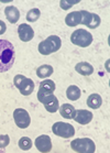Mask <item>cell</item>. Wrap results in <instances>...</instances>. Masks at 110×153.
I'll return each mask as SVG.
<instances>
[{
	"label": "cell",
	"instance_id": "cell-1",
	"mask_svg": "<svg viewBox=\"0 0 110 153\" xmlns=\"http://www.w3.org/2000/svg\"><path fill=\"white\" fill-rule=\"evenodd\" d=\"M16 50L12 43L7 40H0V73L8 72L13 66Z\"/></svg>",
	"mask_w": 110,
	"mask_h": 153
},
{
	"label": "cell",
	"instance_id": "cell-2",
	"mask_svg": "<svg viewBox=\"0 0 110 153\" xmlns=\"http://www.w3.org/2000/svg\"><path fill=\"white\" fill-rule=\"evenodd\" d=\"M61 45H62V41H61L59 36L51 35L39 44V52L41 53L42 55H50L52 53L57 52L61 49Z\"/></svg>",
	"mask_w": 110,
	"mask_h": 153
},
{
	"label": "cell",
	"instance_id": "cell-3",
	"mask_svg": "<svg viewBox=\"0 0 110 153\" xmlns=\"http://www.w3.org/2000/svg\"><path fill=\"white\" fill-rule=\"evenodd\" d=\"M71 42L80 48H87L93 42V35L85 29H78L72 33L71 35Z\"/></svg>",
	"mask_w": 110,
	"mask_h": 153
},
{
	"label": "cell",
	"instance_id": "cell-4",
	"mask_svg": "<svg viewBox=\"0 0 110 153\" xmlns=\"http://www.w3.org/2000/svg\"><path fill=\"white\" fill-rule=\"evenodd\" d=\"M71 148L75 152L79 153H94L96 151V146L91 139L88 138H80L75 139L71 142Z\"/></svg>",
	"mask_w": 110,
	"mask_h": 153
},
{
	"label": "cell",
	"instance_id": "cell-5",
	"mask_svg": "<svg viewBox=\"0 0 110 153\" xmlns=\"http://www.w3.org/2000/svg\"><path fill=\"white\" fill-rule=\"evenodd\" d=\"M52 131L54 134L65 138V139H69L75 134V128L67 122H55L52 127Z\"/></svg>",
	"mask_w": 110,
	"mask_h": 153
},
{
	"label": "cell",
	"instance_id": "cell-6",
	"mask_svg": "<svg viewBox=\"0 0 110 153\" xmlns=\"http://www.w3.org/2000/svg\"><path fill=\"white\" fill-rule=\"evenodd\" d=\"M13 119L16 125L21 129L28 128L31 123V118L29 112L23 108H17L13 111Z\"/></svg>",
	"mask_w": 110,
	"mask_h": 153
},
{
	"label": "cell",
	"instance_id": "cell-7",
	"mask_svg": "<svg viewBox=\"0 0 110 153\" xmlns=\"http://www.w3.org/2000/svg\"><path fill=\"white\" fill-rule=\"evenodd\" d=\"M82 14V25H86L89 29H96L100 25V17L96 13H90L86 10L80 11Z\"/></svg>",
	"mask_w": 110,
	"mask_h": 153
},
{
	"label": "cell",
	"instance_id": "cell-8",
	"mask_svg": "<svg viewBox=\"0 0 110 153\" xmlns=\"http://www.w3.org/2000/svg\"><path fill=\"white\" fill-rule=\"evenodd\" d=\"M35 146L40 152L46 153L52 150V141L51 138L46 134H42L35 139Z\"/></svg>",
	"mask_w": 110,
	"mask_h": 153
},
{
	"label": "cell",
	"instance_id": "cell-9",
	"mask_svg": "<svg viewBox=\"0 0 110 153\" xmlns=\"http://www.w3.org/2000/svg\"><path fill=\"white\" fill-rule=\"evenodd\" d=\"M18 33H19L20 40L23 42L31 41L32 39H33V36H34L33 29L29 25H25V23H22V25H20L18 27Z\"/></svg>",
	"mask_w": 110,
	"mask_h": 153
},
{
	"label": "cell",
	"instance_id": "cell-10",
	"mask_svg": "<svg viewBox=\"0 0 110 153\" xmlns=\"http://www.w3.org/2000/svg\"><path fill=\"white\" fill-rule=\"evenodd\" d=\"M93 112L85 109H80V110H76V114L73 119L79 125H88L93 120Z\"/></svg>",
	"mask_w": 110,
	"mask_h": 153
},
{
	"label": "cell",
	"instance_id": "cell-11",
	"mask_svg": "<svg viewBox=\"0 0 110 153\" xmlns=\"http://www.w3.org/2000/svg\"><path fill=\"white\" fill-rule=\"evenodd\" d=\"M18 89L20 91V93L23 96H29V95L32 94V91H34V82L31 79V78H24L22 82H21L20 86L18 87Z\"/></svg>",
	"mask_w": 110,
	"mask_h": 153
},
{
	"label": "cell",
	"instance_id": "cell-12",
	"mask_svg": "<svg viewBox=\"0 0 110 153\" xmlns=\"http://www.w3.org/2000/svg\"><path fill=\"white\" fill-rule=\"evenodd\" d=\"M4 14H6L7 20L10 23H17L18 20L20 19V11L18 10V8L14 7V6H8V7H6Z\"/></svg>",
	"mask_w": 110,
	"mask_h": 153
},
{
	"label": "cell",
	"instance_id": "cell-13",
	"mask_svg": "<svg viewBox=\"0 0 110 153\" xmlns=\"http://www.w3.org/2000/svg\"><path fill=\"white\" fill-rule=\"evenodd\" d=\"M65 23L68 27H76L82 23V14L80 11H73L65 17Z\"/></svg>",
	"mask_w": 110,
	"mask_h": 153
},
{
	"label": "cell",
	"instance_id": "cell-14",
	"mask_svg": "<svg viewBox=\"0 0 110 153\" xmlns=\"http://www.w3.org/2000/svg\"><path fill=\"white\" fill-rule=\"evenodd\" d=\"M75 70L77 73H79L80 75H84V76H89L94 73L93 65H90L89 63L87 62H80L78 64H76Z\"/></svg>",
	"mask_w": 110,
	"mask_h": 153
},
{
	"label": "cell",
	"instance_id": "cell-15",
	"mask_svg": "<svg viewBox=\"0 0 110 153\" xmlns=\"http://www.w3.org/2000/svg\"><path fill=\"white\" fill-rule=\"evenodd\" d=\"M59 114L63 118L65 119H73L76 114V109L71 104H63L59 108Z\"/></svg>",
	"mask_w": 110,
	"mask_h": 153
},
{
	"label": "cell",
	"instance_id": "cell-16",
	"mask_svg": "<svg viewBox=\"0 0 110 153\" xmlns=\"http://www.w3.org/2000/svg\"><path fill=\"white\" fill-rule=\"evenodd\" d=\"M54 97L55 96L53 95V91H46L44 88H40L38 91V99H39V101L42 102L43 105L50 102Z\"/></svg>",
	"mask_w": 110,
	"mask_h": 153
},
{
	"label": "cell",
	"instance_id": "cell-17",
	"mask_svg": "<svg viewBox=\"0 0 110 153\" xmlns=\"http://www.w3.org/2000/svg\"><path fill=\"white\" fill-rule=\"evenodd\" d=\"M103 104V98L98 94H91L87 98V105L91 109H98Z\"/></svg>",
	"mask_w": 110,
	"mask_h": 153
},
{
	"label": "cell",
	"instance_id": "cell-18",
	"mask_svg": "<svg viewBox=\"0 0 110 153\" xmlns=\"http://www.w3.org/2000/svg\"><path fill=\"white\" fill-rule=\"evenodd\" d=\"M66 97L69 100H77L80 97V89L75 85H71V86L66 89Z\"/></svg>",
	"mask_w": 110,
	"mask_h": 153
},
{
	"label": "cell",
	"instance_id": "cell-19",
	"mask_svg": "<svg viewBox=\"0 0 110 153\" xmlns=\"http://www.w3.org/2000/svg\"><path fill=\"white\" fill-rule=\"evenodd\" d=\"M52 74H53V67H52L51 65H48V64L42 65V66H40L38 70H36V75H38V77H40V78L48 77V76H51Z\"/></svg>",
	"mask_w": 110,
	"mask_h": 153
},
{
	"label": "cell",
	"instance_id": "cell-20",
	"mask_svg": "<svg viewBox=\"0 0 110 153\" xmlns=\"http://www.w3.org/2000/svg\"><path fill=\"white\" fill-rule=\"evenodd\" d=\"M45 109L48 110V112H52V114H54V112L57 111V109L59 108V99L56 97H54L52 99L50 102L44 105Z\"/></svg>",
	"mask_w": 110,
	"mask_h": 153
},
{
	"label": "cell",
	"instance_id": "cell-21",
	"mask_svg": "<svg viewBox=\"0 0 110 153\" xmlns=\"http://www.w3.org/2000/svg\"><path fill=\"white\" fill-rule=\"evenodd\" d=\"M40 16H41V11L39 10L38 8H33L30 11H28L25 18L29 22H35L40 18Z\"/></svg>",
	"mask_w": 110,
	"mask_h": 153
},
{
	"label": "cell",
	"instance_id": "cell-22",
	"mask_svg": "<svg viewBox=\"0 0 110 153\" xmlns=\"http://www.w3.org/2000/svg\"><path fill=\"white\" fill-rule=\"evenodd\" d=\"M19 146L21 148V150L23 151H28L32 148V140L28 137H22L20 140H19Z\"/></svg>",
	"mask_w": 110,
	"mask_h": 153
},
{
	"label": "cell",
	"instance_id": "cell-23",
	"mask_svg": "<svg viewBox=\"0 0 110 153\" xmlns=\"http://www.w3.org/2000/svg\"><path fill=\"white\" fill-rule=\"evenodd\" d=\"M40 88H44V89H46V91H51L54 93L56 86H55V83L53 82V80L44 79L40 83Z\"/></svg>",
	"mask_w": 110,
	"mask_h": 153
},
{
	"label": "cell",
	"instance_id": "cell-24",
	"mask_svg": "<svg viewBox=\"0 0 110 153\" xmlns=\"http://www.w3.org/2000/svg\"><path fill=\"white\" fill-rule=\"evenodd\" d=\"M77 4H79V0H73V1H71V0H62V1L59 2V6H61V8H62L63 10H67V9H69L72 6Z\"/></svg>",
	"mask_w": 110,
	"mask_h": 153
},
{
	"label": "cell",
	"instance_id": "cell-25",
	"mask_svg": "<svg viewBox=\"0 0 110 153\" xmlns=\"http://www.w3.org/2000/svg\"><path fill=\"white\" fill-rule=\"evenodd\" d=\"M10 138L8 134H0V149H4L9 146Z\"/></svg>",
	"mask_w": 110,
	"mask_h": 153
},
{
	"label": "cell",
	"instance_id": "cell-26",
	"mask_svg": "<svg viewBox=\"0 0 110 153\" xmlns=\"http://www.w3.org/2000/svg\"><path fill=\"white\" fill-rule=\"evenodd\" d=\"M25 78V76H23V75H17V76L14 77V79H13V83H14V86L17 87H19L20 86V84H21V82Z\"/></svg>",
	"mask_w": 110,
	"mask_h": 153
},
{
	"label": "cell",
	"instance_id": "cell-27",
	"mask_svg": "<svg viewBox=\"0 0 110 153\" xmlns=\"http://www.w3.org/2000/svg\"><path fill=\"white\" fill-rule=\"evenodd\" d=\"M6 30H7V27H6V25H4V22L0 20V35L4 34V32H6Z\"/></svg>",
	"mask_w": 110,
	"mask_h": 153
}]
</instances>
